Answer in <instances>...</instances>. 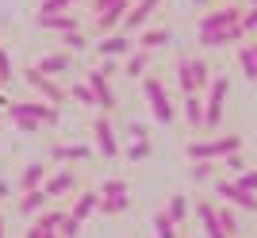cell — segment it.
Wrapping results in <instances>:
<instances>
[{
	"instance_id": "obj_1",
	"label": "cell",
	"mask_w": 257,
	"mask_h": 238,
	"mask_svg": "<svg viewBox=\"0 0 257 238\" xmlns=\"http://www.w3.org/2000/svg\"><path fill=\"white\" fill-rule=\"evenodd\" d=\"M177 81H181L184 92H200V88L211 85V69H207L204 58H188L184 54L181 62H177Z\"/></svg>"
},
{
	"instance_id": "obj_2",
	"label": "cell",
	"mask_w": 257,
	"mask_h": 238,
	"mask_svg": "<svg viewBox=\"0 0 257 238\" xmlns=\"http://www.w3.org/2000/svg\"><path fill=\"white\" fill-rule=\"evenodd\" d=\"M242 150V139L238 135H223V139H204L188 146V158L192 162H215V158H226V154Z\"/></svg>"
},
{
	"instance_id": "obj_3",
	"label": "cell",
	"mask_w": 257,
	"mask_h": 238,
	"mask_svg": "<svg viewBox=\"0 0 257 238\" xmlns=\"http://www.w3.org/2000/svg\"><path fill=\"white\" fill-rule=\"evenodd\" d=\"M226 92H230V81L226 77H215L207 85V100H204V127L215 131L223 123V108H226Z\"/></svg>"
},
{
	"instance_id": "obj_4",
	"label": "cell",
	"mask_w": 257,
	"mask_h": 238,
	"mask_svg": "<svg viewBox=\"0 0 257 238\" xmlns=\"http://www.w3.org/2000/svg\"><path fill=\"white\" fill-rule=\"evenodd\" d=\"M142 92H146V100H150V111H154V119L158 123H173V100H169V92H165V85H161L158 77H142Z\"/></svg>"
},
{
	"instance_id": "obj_5",
	"label": "cell",
	"mask_w": 257,
	"mask_h": 238,
	"mask_svg": "<svg viewBox=\"0 0 257 238\" xmlns=\"http://www.w3.org/2000/svg\"><path fill=\"white\" fill-rule=\"evenodd\" d=\"M23 77H27V85H31V88H39V92L46 96V104H65V100H69V88H62L54 77H46L39 65H31Z\"/></svg>"
},
{
	"instance_id": "obj_6",
	"label": "cell",
	"mask_w": 257,
	"mask_h": 238,
	"mask_svg": "<svg viewBox=\"0 0 257 238\" xmlns=\"http://www.w3.org/2000/svg\"><path fill=\"white\" fill-rule=\"evenodd\" d=\"M8 115L16 119V115H27V119H39V123H58V108L54 104H43V100H16V104H8Z\"/></svg>"
},
{
	"instance_id": "obj_7",
	"label": "cell",
	"mask_w": 257,
	"mask_h": 238,
	"mask_svg": "<svg viewBox=\"0 0 257 238\" xmlns=\"http://www.w3.org/2000/svg\"><path fill=\"white\" fill-rule=\"evenodd\" d=\"M215 192L223 196V200H230L234 207H246V211H257V192L242 188L238 181H219V184H215Z\"/></svg>"
},
{
	"instance_id": "obj_8",
	"label": "cell",
	"mask_w": 257,
	"mask_h": 238,
	"mask_svg": "<svg viewBox=\"0 0 257 238\" xmlns=\"http://www.w3.org/2000/svg\"><path fill=\"white\" fill-rule=\"evenodd\" d=\"M234 23H242V8H234V4H226V8H211L200 20V31H219V27H234Z\"/></svg>"
},
{
	"instance_id": "obj_9",
	"label": "cell",
	"mask_w": 257,
	"mask_h": 238,
	"mask_svg": "<svg viewBox=\"0 0 257 238\" xmlns=\"http://www.w3.org/2000/svg\"><path fill=\"white\" fill-rule=\"evenodd\" d=\"M242 39H246L242 23H234V27H219V31H200V46H207V50H219V46L242 43Z\"/></svg>"
},
{
	"instance_id": "obj_10",
	"label": "cell",
	"mask_w": 257,
	"mask_h": 238,
	"mask_svg": "<svg viewBox=\"0 0 257 238\" xmlns=\"http://www.w3.org/2000/svg\"><path fill=\"white\" fill-rule=\"evenodd\" d=\"M85 81L92 85V92H96V108H100V111H111V108H115V92H111V77H107L104 69H92V73H88Z\"/></svg>"
},
{
	"instance_id": "obj_11",
	"label": "cell",
	"mask_w": 257,
	"mask_h": 238,
	"mask_svg": "<svg viewBox=\"0 0 257 238\" xmlns=\"http://www.w3.org/2000/svg\"><path fill=\"white\" fill-rule=\"evenodd\" d=\"M158 8H161V0H135V4H131V12L123 16V31H142V27H146V20H150Z\"/></svg>"
},
{
	"instance_id": "obj_12",
	"label": "cell",
	"mask_w": 257,
	"mask_h": 238,
	"mask_svg": "<svg viewBox=\"0 0 257 238\" xmlns=\"http://www.w3.org/2000/svg\"><path fill=\"white\" fill-rule=\"evenodd\" d=\"M92 135H96V150L104 154V158H115L119 154V139H115V127H111L107 115H100L96 123H92Z\"/></svg>"
},
{
	"instance_id": "obj_13",
	"label": "cell",
	"mask_w": 257,
	"mask_h": 238,
	"mask_svg": "<svg viewBox=\"0 0 257 238\" xmlns=\"http://www.w3.org/2000/svg\"><path fill=\"white\" fill-rule=\"evenodd\" d=\"M39 27L65 35V31H77V27H81V16H77V12H54V16H39Z\"/></svg>"
},
{
	"instance_id": "obj_14",
	"label": "cell",
	"mask_w": 257,
	"mask_h": 238,
	"mask_svg": "<svg viewBox=\"0 0 257 238\" xmlns=\"http://www.w3.org/2000/svg\"><path fill=\"white\" fill-rule=\"evenodd\" d=\"M131 50H135V43H131L127 35H104V43H96L100 58H127Z\"/></svg>"
},
{
	"instance_id": "obj_15",
	"label": "cell",
	"mask_w": 257,
	"mask_h": 238,
	"mask_svg": "<svg viewBox=\"0 0 257 238\" xmlns=\"http://www.w3.org/2000/svg\"><path fill=\"white\" fill-rule=\"evenodd\" d=\"M46 204H50L46 188H31V192H20V215H39V211H46Z\"/></svg>"
},
{
	"instance_id": "obj_16",
	"label": "cell",
	"mask_w": 257,
	"mask_h": 238,
	"mask_svg": "<svg viewBox=\"0 0 257 238\" xmlns=\"http://www.w3.org/2000/svg\"><path fill=\"white\" fill-rule=\"evenodd\" d=\"M196 211H200V223H204V234H207V238H230V234L223 230V223H219V211H215V204H200Z\"/></svg>"
},
{
	"instance_id": "obj_17",
	"label": "cell",
	"mask_w": 257,
	"mask_h": 238,
	"mask_svg": "<svg viewBox=\"0 0 257 238\" xmlns=\"http://www.w3.org/2000/svg\"><path fill=\"white\" fill-rule=\"evenodd\" d=\"M146 65H150V50H142V46H135L127 54V62H123V77H131V81H139L142 73H146Z\"/></svg>"
},
{
	"instance_id": "obj_18",
	"label": "cell",
	"mask_w": 257,
	"mask_h": 238,
	"mask_svg": "<svg viewBox=\"0 0 257 238\" xmlns=\"http://www.w3.org/2000/svg\"><path fill=\"white\" fill-rule=\"evenodd\" d=\"M50 177V169H46L43 162H31L27 169L20 173V192H31V188H43V181Z\"/></svg>"
},
{
	"instance_id": "obj_19",
	"label": "cell",
	"mask_w": 257,
	"mask_h": 238,
	"mask_svg": "<svg viewBox=\"0 0 257 238\" xmlns=\"http://www.w3.org/2000/svg\"><path fill=\"white\" fill-rule=\"evenodd\" d=\"M96 207H100V192H81V196H73V207H69V215L85 223V219L92 215Z\"/></svg>"
},
{
	"instance_id": "obj_20",
	"label": "cell",
	"mask_w": 257,
	"mask_h": 238,
	"mask_svg": "<svg viewBox=\"0 0 257 238\" xmlns=\"http://www.w3.org/2000/svg\"><path fill=\"white\" fill-rule=\"evenodd\" d=\"M184 119H188L192 131L204 127V100H200V92H184Z\"/></svg>"
},
{
	"instance_id": "obj_21",
	"label": "cell",
	"mask_w": 257,
	"mask_h": 238,
	"mask_svg": "<svg viewBox=\"0 0 257 238\" xmlns=\"http://www.w3.org/2000/svg\"><path fill=\"white\" fill-rule=\"evenodd\" d=\"M43 188H46V196L77 192V177H73V173H54V177H46V181H43Z\"/></svg>"
},
{
	"instance_id": "obj_22",
	"label": "cell",
	"mask_w": 257,
	"mask_h": 238,
	"mask_svg": "<svg viewBox=\"0 0 257 238\" xmlns=\"http://www.w3.org/2000/svg\"><path fill=\"white\" fill-rule=\"evenodd\" d=\"M69 65H73V54H69V50H65V54H46V58H39V69H43V73H65V69H69Z\"/></svg>"
},
{
	"instance_id": "obj_23",
	"label": "cell",
	"mask_w": 257,
	"mask_h": 238,
	"mask_svg": "<svg viewBox=\"0 0 257 238\" xmlns=\"http://www.w3.org/2000/svg\"><path fill=\"white\" fill-rule=\"evenodd\" d=\"M165 43H169V27H150V31H142V39H139L142 50H161Z\"/></svg>"
},
{
	"instance_id": "obj_24",
	"label": "cell",
	"mask_w": 257,
	"mask_h": 238,
	"mask_svg": "<svg viewBox=\"0 0 257 238\" xmlns=\"http://www.w3.org/2000/svg\"><path fill=\"white\" fill-rule=\"evenodd\" d=\"M88 150L85 146H54L50 150V162H85Z\"/></svg>"
},
{
	"instance_id": "obj_25",
	"label": "cell",
	"mask_w": 257,
	"mask_h": 238,
	"mask_svg": "<svg viewBox=\"0 0 257 238\" xmlns=\"http://www.w3.org/2000/svg\"><path fill=\"white\" fill-rule=\"evenodd\" d=\"M131 207V196L123 192V196H100V211H107V215H123Z\"/></svg>"
},
{
	"instance_id": "obj_26",
	"label": "cell",
	"mask_w": 257,
	"mask_h": 238,
	"mask_svg": "<svg viewBox=\"0 0 257 238\" xmlns=\"http://www.w3.org/2000/svg\"><path fill=\"white\" fill-rule=\"evenodd\" d=\"M238 65H242V73L249 77V81H257V54H253V46H242V50H238Z\"/></svg>"
},
{
	"instance_id": "obj_27",
	"label": "cell",
	"mask_w": 257,
	"mask_h": 238,
	"mask_svg": "<svg viewBox=\"0 0 257 238\" xmlns=\"http://www.w3.org/2000/svg\"><path fill=\"white\" fill-rule=\"evenodd\" d=\"M154 234L158 238H177V223L169 219V211H158V215H154Z\"/></svg>"
},
{
	"instance_id": "obj_28",
	"label": "cell",
	"mask_w": 257,
	"mask_h": 238,
	"mask_svg": "<svg viewBox=\"0 0 257 238\" xmlns=\"http://www.w3.org/2000/svg\"><path fill=\"white\" fill-rule=\"evenodd\" d=\"M69 96H73V100H81L85 108H96V92H92V85H88V81L73 85V88H69Z\"/></svg>"
},
{
	"instance_id": "obj_29",
	"label": "cell",
	"mask_w": 257,
	"mask_h": 238,
	"mask_svg": "<svg viewBox=\"0 0 257 238\" xmlns=\"http://www.w3.org/2000/svg\"><path fill=\"white\" fill-rule=\"evenodd\" d=\"M165 211H169V219H173V223H177V227H181L184 219H188V200H184V196H173Z\"/></svg>"
},
{
	"instance_id": "obj_30",
	"label": "cell",
	"mask_w": 257,
	"mask_h": 238,
	"mask_svg": "<svg viewBox=\"0 0 257 238\" xmlns=\"http://www.w3.org/2000/svg\"><path fill=\"white\" fill-rule=\"evenodd\" d=\"M62 219H65V211H39V215H35V223H39V227L50 234V230L62 227Z\"/></svg>"
},
{
	"instance_id": "obj_31",
	"label": "cell",
	"mask_w": 257,
	"mask_h": 238,
	"mask_svg": "<svg viewBox=\"0 0 257 238\" xmlns=\"http://www.w3.org/2000/svg\"><path fill=\"white\" fill-rule=\"evenodd\" d=\"M73 4H81V0H43V4H39V16H54V12H69Z\"/></svg>"
},
{
	"instance_id": "obj_32",
	"label": "cell",
	"mask_w": 257,
	"mask_h": 238,
	"mask_svg": "<svg viewBox=\"0 0 257 238\" xmlns=\"http://www.w3.org/2000/svg\"><path fill=\"white\" fill-rule=\"evenodd\" d=\"M215 211H219V223H223V230H226L230 238H238V230H242V227H238L234 211H226V207H215Z\"/></svg>"
},
{
	"instance_id": "obj_33",
	"label": "cell",
	"mask_w": 257,
	"mask_h": 238,
	"mask_svg": "<svg viewBox=\"0 0 257 238\" xmlns=\"http://www.w3.org/2000/svg\"><path fill=\"white\" fill-rule=\"evenodd\" d=\"M77 234H81V219H73L69 211H65L62 227H58V238H77Z\"/></svg>"
},
{
	"instance_id": "obj_34",
	"label": "cell",
	"mask_w": 257,
	"mask_h": 238,
	"mask_svg": "<svg viewBox=\"0 0 257 238\" xmlns=\"http://www.w3.org/2000/svg\"><path fill=\"white\" fill-rule=\"evenodd\" d=\"M62 43H65V50H69V54H73V50H85V31H81V27H77V31H65Z\"/></svg>"
},
{
	"instance_id": "obj_35",
	"label": "cell",
	"mask_w": 257,
	"mask_h": 238,
	"mask_svg": "<svg viewBox=\"0 0 257 238\" xmlns=\"http://www.w3.org/2000/svg\"><path fill=\"white\" fill-rule=\"evenodd\" d=\"M146 154H150V135H146V139H135V142H131L127 158H131V162H142Z\"/></svg>"
},
{
	"instance_id": "obj_36",
	"label": "cell",
	"mask_w": 257,
	"mask_h": 238,
	"mask_svg": "<svg viewBox=\"0 0 257 238\" xmlns=\"http://www.w3.org/2000/svg\"><path fill=\"white\" fill-rule=\"evenodd\" d=\"M127 192V181L123 177H111V181H104V188H100V196H123Z\"/></svg>"
},
{
	"instance_id": "obj_37",
	"label": "cell",
	"mask_w": 257,
	"mask_h": 238,
	"mask_svg": "<svg viewBox=\"0 0 257 238\" xmlns=\"http://www.w3.org/2000/svg\"><path fill=\"white\" fill-rule=\"evenodd\" d=\"M211 169H215L211 162H196V165H192V181H196V184H204V181H211Z\"/></svg>"
},
{
	"instance_id": "obj_38",
	"label": "cell",
	"mask_w": 257,
	"mask_h": 238,
	"mask_svg": "<svg viewBox=\"0 0 257 238\" xmlns=\"http://www.w3.org/2000/svg\"><path fill=\"white\" fill-rule=\"evenodd\" d=\"M242 31H257V4H249V8L246 12H242Z\"/></svg>"
},
{
	"instance_id": "obj_39",
	"label": "cell",
	"mask_w": 257,
	"mask_h": 238,
	"mask_svg": "<svg viewBox=\"0 0 257 238\" xmlns=\"http://www.w3.org/2000/svg\"><path fill=\"white\" fill-rule=\"evenodd\" d=\"M234 181L242 184V188H249V192H257V169H242Z\"/></svg>"
},
{
	"instance_id": "obj_40",
	"label": "cell",
	"mask_w": 257,
	"mask_h": 238,
	"mask_svg": "<svg viewBox=\"0 0 257 238\" xmlns=\"http://www.w3.org/2000/svg\"><path fill=\"white\" fill-rule=\"evenodd\" d=\"M12 123H16V127H20L23 135H35V131L43 127V123H39V119H27V115H16V119H12Z\"/></svg>"
},
{
	"instance_id": "obj_41",
	"label": "cell",
	"mask_w": 257,
	"mask_h": 238,
	"mask_svg": "<svg viewBox=\"0 0 257 238\" xmlns=\"http://www.w3.org/2000/svg\"><path fill=\"white\" fill-rule=\"evenodd\" d=\"M4 81H12V58H8V50L0 46V85Z\"/></svg>"
},
{
	"instance_id": "obj_42",
	"label": "cell",
	"mask_w": 257,
	"mask_h": 238,
	"mask_svg": "<svg viewBox=\"0 0 257 238\" xmlns=\"http://www.w3.org/2000/svg\"><path fill=\"white\" fill-rule=\"evenodd\" d=\"M226 169H230V173H234V177L242 173V169H246V162L238 158V150H234V154H226Z\"/></svg>"
},
{
	"instance_id": "obj_43",
	"label": "cell",
	"mask_w": 257,
	"mask_h": 238,
	"mask_svg": "<svg viewBox=\"0 0 257 238\" xmlns=\"http://www.w3.org/2000/svg\"><path fill=\"white\" fill-rule=\"evenodd\" d=\"M127 135H131V139H146L150 131H146V127H139V123H131V127H127Z\"/></svg>"
},
{
	"instance_id": "obj_44",
	"label": "cell",
	"mask_w": 257,
	"mask_h": 238,
	"mask_svg": "<svg viewBox=\"0 0 257 238\" xmlns=\"http://www.w3.org/2000/svg\"><path fill=\"white\" fill-rule=\"evenodd\" d=\"M111 4H119V0H92V12L100 16V12H104V8H111Z\"/></svg>"
},
{
	"instance_id": "obj_45",
	"label": "cell",
	"mask_w": 257,
	"mask_h": 238,
	"mask_svg": "<svg viewBox=\"0 0 257 238\" xmlns=\"http://www.w3.org/2000/svg\"><path fill=\"white\" fill-rule=\"evenodd\" d=\"M27 238H46V230H43V227H39V223H35V227H31V230H27Z\"/></svg>"
},
{
	"instance_id": "obj_46",
	"label": "cell",
	"mask_w": 257,
	"mask_h": 238,
	"mask_svg": "<svg viewBox=\"0 0 257 238\" xmlns=\"http://www.w3.org/2000/svg\"><path fill=\"white\" fill-rule=\"evenodd\" d=\"M4 196H8V184H4V181H0V200H4Z\"/></svg>"
},
{
	"instance_id": "obj_47",
	"label": "cell",
	"mask_w": 257,
	"mask_h": 238,
	"mask_svg": "<svg viewBox=\"0 0 257 238\" xmlns=\"http://www.w3.org/2000/svg\"><path fill=\"white\" fill-rule=\"evenodd\" d=\"M0 238H4V219H0Z\"/></svg>"
},
{
	"instance_id": "obj_48",
	"label": "cell",
	"mask_w": 257,
	"mask_h": 238,
	"mask_svg": "<svg viewBox=\"0 0 257 238\" xmlns=\"http://www.w3.org/2000/svg\"><path fill=\"white\" fill-rule=\"evenodd\" d=\"M46 238H58V230H50V234H46Z\"/></svg>"
},
{
	"instance_id": "obj_49",
	"label": "cell",
	"mask_w": 257,
	"mask_h": 238,
	"mask_svg": "<svg viewBox=\"0 0 257 238\" xmlns=\"http://www.w3.org/2000/svg\"><path fill=\"white\" fill-rule=\"evenodd\" d=\"M249 46H253V54H257V43H249Z\"/></svg>"
},
{
	"instance_id": "obj_50",
	"label": "cell",
	"mask_w": 257,
	"mask_h": 238,
	"mask_svg": "<svg viewBox=\"0 0 257 238\" xmlns=\"http://www.w3.org/2000/svg\"><path fill=\"white\" fill-rule=\"evenodd\" d=\"M196 4H207V0H196Z\"/></svg>"
},
{
	"instance_id": "obj_51",
	"label": "cell",
	"mask_w": 257,
	"mask_h": 238,
	"mask_svg": "<svg viewBox=\"0 0 257 238\" xmlns=\"http://www.w3.org/2000/svg\"><path fill=\"white\" fill-rule=\"evenodd\" d=\"M249 4H257V0H249Z\"/></svg>"
}]
</instances>
